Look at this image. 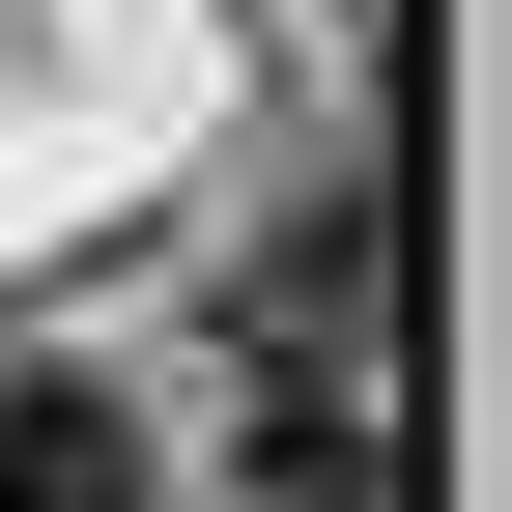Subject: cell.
Masks as SVG:
<instances>
[{
    "label": "cell",
    "instance_id": "1",
    "mask_svg": "<svg viewBox=\"0 0 512 512\" xmlns=\"http://www.w3.org/2000/svg\"><path fill=\"white\" fill-rule=\"evenodd\" d=\"M370 171H285L256 200V256H228V370H370Z\"/></svg>",
    "mask_w": 512,
    "mask_h": 512
},
{
    "label": "cell",
    "instance_id": "2",
    "mask_svg": "<svg viewBox=\"0 0 512 512\" xmlns=\"http://www.w3.org/2000/svg\"><path fill=\"white\" fill-rule=\"evenodd\" d=\"M0 512H171V456L114 427V370H57V342H0Z\"/></svg>",
    "mask_w": 512,
    "mask_h": 512
},
{
    "label": "cell",
    "instance_id": "3",
    "mask_svg": "<svg viewBox=\"0 0 512 512\" xmlns=\"http://www.w3.org/2000/svg\"><path fill=\"white\" fill-rule=\"evenodd\" d=\"M228 484L256 512H370L399 456H370V370H228Z\"/></svg>",
    "mask_w": 512,
    "mask_h": 512
}]
</instances>
